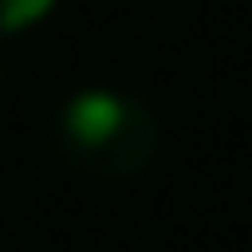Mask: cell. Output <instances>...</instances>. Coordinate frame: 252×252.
<instances>
[{
    "label": "cell",
    "instance_id": "6da1fadb",
    "mask_svg": "<svg viewBox=\"0 0 252 252\" xmlns=\"http://www.w3.org/2000/svg\"><path fill=\"white\" fill-rule=\"evenodd\" d=\"M163 129L144 99L119 89H84L55 114V149L94 183H129L158 158Z\"/></svg>",
    "mask_w": 252,
    "mask_h": 252
},
{
    "label": "cell",
    "instance_id": "7a4b0ae2",
    "mask_svg": "<svg viewBox=\"0 0 252 252\" xmlns=\"http://www.w3.org/2000/svg\"><path fill=\"white\" fill-rule=\"evenodd\" d=\"M55 10V0H0V40L25 35L30 25H40Z\"/></svg>",
    "mask_w": 252,
    "mask_h": 252
}]
</instances>
